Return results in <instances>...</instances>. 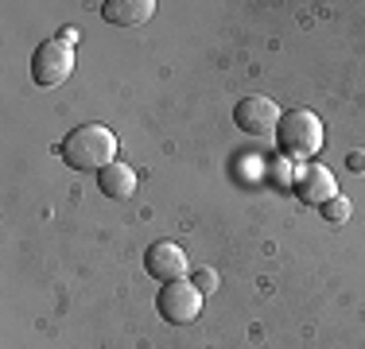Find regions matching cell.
<instances>
[{
  "instance_id": "1",
  "label": "cell",
  "mask_w": 365,
  "mask_h": 349,
  "mask_svg": "<svg viewBox=\"0 0 365 349\" xmlns=\"http://www.w3.org/2000/svg\"><path fill=\"white\" fill-rule=\"evenodd\" d=\"M58 160L74 171H101L109 163H117V132H109L106 125H82L74 132L63 136L58 144Z\"/></svg>"
},
{
  "instance_id": "2",
  "label": "cell",
  "mask_w": 365,
  "mask_h": 349,
  "mask_svg": "<svg viewBox=\"0 0 365 349\" xmlns=\"http://www.w3.org/2000/svg\"><path fill=\"white\" fill-rule=\"evenodd\" d=\"M276 140L280 147L292 155V160H311V155L323 147V120L311 109H288L280 117V128H276Z\"/></svg>"
},
{
  "instance_id": "3",
  "label": "cell",
  "mask_w": 365,
  "mask_h": 349,
  "mask_svg": "<svg viewBox=\"0 0 365 349\" xmlns=\"http://www.w3.org/2000/svg\"><path fill=\"white\" fill-rule=\"evenodd\" d=\"M71 70H74V47L63 39H43L36 47V55H31V78L43 90L63 85L71 78Z\"/></svg>"
},
{
  "instance_id": "4",
  "label": "cell",
  "mask_w": 365,
  "mask_h": 349,
  "mask_svg": "<svg viewBox=\"0 0 365 349\" xmlns=\"http://www.w3.org/2000/svg\"><path fill=\"white\" fill-rule=\"evenodd\" d=\"M155 311H160V318L171 322V326H187V322H195L198 311H202V291H198L190 279L163 283L160 295H155Z\"/></svg>"
},
{
  "instance_id": "5",
  "label": "cell",
  "mask_w": 365,
  "mask_h": 349,
  "mask_svg": "<svg viewBox=\"0 0 365 349\" xmlns=\"http://www.w3.org/2000/svg\"><path fill=\"white\" fill-rule=\"evenodd\" d=\"M280 105L272 98H260V93H249L233 105V125L241 128L245 136H272L280 128Z\"/></svg>"
},
{
  "instance_id": "6",
  "label": "cell",
  "mask_w": 365,
  "mask_h": 349,
  "mask_svg": "<svg viewBox=\"0 0 365 349\" xmlns=\"http://www.w3.org/2000/svg\"><path fill=\"white\" fill-rule=\"evenodd\" d=\"M292 190H295V198L307 202V206H327L330 198H338V182L323 163H299Z\"/></svg>"
},
{
  "instance_id": "7",
  "label": "cell",
  "mask_w": 365,
  "mask_h": 349,
  "mask_svg": "<svg viewBox=\"0 0 365 349\" xmlns=\"http://www.w3.org/2000/svg\"><path fill=\"white\" fill-rule=\"evenodd\" d=\"M144 268H148V276H155L160 283H175V279L187 276L190 260L175 241H155L152 249L144 252Z\"/></svg>"
},
{
  "instance_id": "8",
  "label": "cell",
  "mask_w": 365,
  "mask_h": 349,
  "mask_svg": "<svg viewBox=\"0 0 365 349\" xmlns=\"http://www.w3.org/2000/svg\"><path fill=\"white\" fill-rule=\"evenodd\" d=\"M155 12L152 0H106L101 4V16L117 28H136V24H148Z\"/></svg>"
},
{
  "instance_id": "9",
  "label": "cell",
  "mask_w": 365,
  "mask_h": 349,
  "mask_svg": "<svg viewBox=\"0 0 365 349\" xmlns=\"http://www.w3.org/2000/svg\"><path fill=\"white\" fill-rule=\"evenodd\" d=\"M98 187H101V194H109V198H128L136 190V171L117 160V163H109V167L98 171Z\"/></svg>"
},
{
  "instance_id": "10",
  "label": "cell",
  "mask_w": 365,
  "mask_h": 349,
  "mask_svg": "<svg viewBox=\"0 0 365 349\" xmlns=\"http://www.w3.org/2000/svg\"><path fill=\"white\" fill-rule=\"evenodd\" d=\"M319 209H323V217H327L330 225H346V222H350V198H342V194L330 198V202L319 206Z\"/></svg>"
},
{
  "instance_id": "11",
  "label": "cell",
  "mask_w": 365,
  "mask_h": 349,
  "mask_svg": "<svg viewBox=\"0 0 365 349\" xmlns=\"http://www.w3.org/2000/svg\"><path fill=\"white\" fill-rule=\"evenodd\" d=\"M190 283H195L198 291H214V287H218V276H214L210 268H202V272H195V279H190Z\"/></svg>"
},
{
  "instance_id": "12",
  "label": "cell",
  "mask_w": 365,
  "mask_h": 349,
  "mask_svg": "<svg viewBox=\"0 0 365 349\" xmlns=\"http://www.w3.org/2000/svg\"><path fill=\"white\" fill-rule=\"evenodd\" d=\"M346 167H350V171H365V155L361 152H350V155H346Z\"/></svg>"
},
{
  "instance_id": "13",
  "label": "cell",
  "mask_w": 365,
  "mask_h": 349,
  "mask_svg": "<svg viewBox=\"0 0 365 349\" xmlns=\"http://www.w3.org/2000/svg\"><path fill=\"white\" fill-rule=\"evenodd\" d=\"M58 39H63V43H71V47H74V39H78V31H74V28H63V35H58Z\"/></svg>"
}]
</instances>
